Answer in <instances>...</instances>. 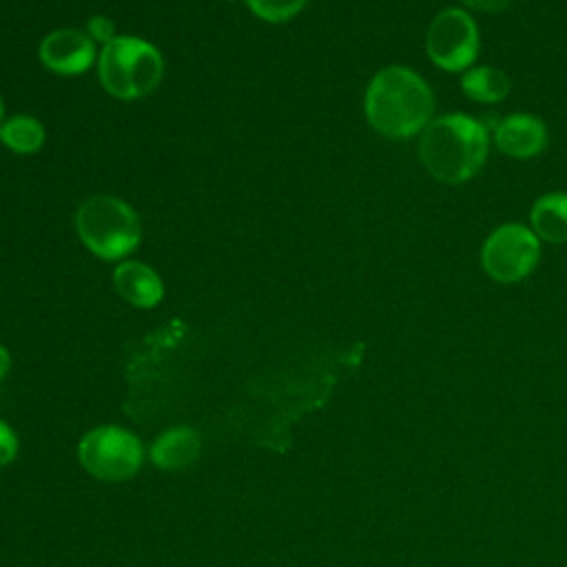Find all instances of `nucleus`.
<instances>
[{"mask_svg":"<svg viewBox=\"0 0 567 567\" xmlns=\"http://www.w3.org/2000/svg\"><path fill=\"white\" fill-rule=\"evenodd\" d=\"M365 120L385 137H412L421 133L434 113V97L425 80L408 66H385L365 89Z\"/></svg>","mask_w":567,"mask_h":567,"instance_id":"1","label":"nucleus"},{"mask_svg":"<svg viewBox=\"0 0 567 567\" xmlns=\"http://www.w3.org/2000/svg\"><path fill=\"white\" fill-rule=\"evenodd\" d=\"M487 128L478 120L450 113L432 120L419 137V157L425 171L443 184L474 177L487 159Z\"/></svg>","mask_w":567,"mask_h":567,"instance_id":"2","label":"nucleus"},{"mask_svg":"<svg viewBox=\"0 0 567 567\" xmlns=\"http://www.w3.org/2000/svg\"><path fill=\"white\" fill-rule=\"evenodd\" d=\"M97 75L109 95L140 100L157 89L164 60L155 44L137 35H115L97 55Z\"/></svg>","mask_w":567,"mask_h":567,"instance_id":"3","label":"nucleus"},{"mask_svg":"<svg viewBox=\"0 0 567 567\" xmlns=\"http://www.w3.org/2000/svg\"><path fill=\"white\" fill-rule=\"evenodd\" d=\"M75 233L80 241L100 259L117 261L140 244L137 213L115 195H93L75 210Z\"/></svg>","mask_w":567,"mask_h":567,"instance_id":"4","label":"nucleus"},{"mask_svg":"<svg viewBox=\"0 0 567 567\" xmlns=\"http://www.w3.org/2000/svg\"><path fill=\"white\" fill-rule=\"evenodd\" d=\"M80 465L97 481L122 483L133 478L144 463L140 436L120 425H97L78 443Z\"/></svg>","mask_w":567,"mask_h":567,"instance_id":"5","label":"nucleus"},{"mask_svg":"<svg viewBox=\"0 0 567 567\" xmlns=\"http://www.w3.org/2000/svg\"><path fill=\"white\" fill-rule=\"evenodd\" d=\"M538 255L540 246L532 228L523 224H503L487 235L481 250V264L492 279L514 284L534 270Z\"/></svg>","mask_w":567,"mask_h":567,"instance_id":"6","label":"nucleus"},{"mask_svg":"<svg viewBox=\"0 0 567 567\" xmlns=\"http://www.w3.org/2000/svg\"><path fill=\"white\" fill-rule=\"evenodd\" d=\"M425 53L443 71L456 73L478 55V29L463 9H443L427 27Z\"/></svg>","mask_w":567,"mask_h":567,"instance_id":"7","label":"nucleus"},{"mask_svg":"<svg viewBox=\"0 0 567 567\" xmlns=\"http://www.w3.org/2000/svg\"><path fill=\"white\" fill-rule=\"evenodd\" d=\"M97 55L95 42L86 31L62 27L47 33L38 47L40 62L60 75H78L93 66Z\"/></svg>","mask_w":567,"mask_h":567,"instance_id":"8","label":"nucleus"},{"mask_svg":"<svg viewBox=\"0 0 567 567\" xmlns=\"http://www.w3.org/2000/svg\"><path fill=\"white\" fill-rule=\"evenodd\" d=\"M494 142L503 155L527 159L545 148L547 128L538 117L529 113H514L496 122Z\"/></svg>","mask_w":567,"mask_h":567,"instance_id":"9","label":"nucleus"},{"mask_svg":"<svg viewBox=\"0 0 567 567\" xmlns=\"http://www.w3.org/2000/svg\"><path fill=\"white\" fill-rule=\"evenodd\" d=\"M113 286L117 295L135 308H155L164 297L162 277L146 264L124 259L113 270Z\"/></svg>","mask_w":567,"mask_h":567,"instance_id":"10","label":"nucleus"},{"mask_svg":"<svg viewBox=\"0 0 567 567\" xmlns=\"http://www.w3.org/2000/svg\"><path fill=\"white\" fill-rule=\"evenodd\" d=\"M202 439L193 427L177 425L162 432L151 445V461L155 467L175 472L193 465L199 458Z\"/></svg>","mask_w":567,"mask_h":567,"instance_id":"11","label":"nucleus"},{"mask_svg":"<svg viewBox=\"0 0 567 567\" xmlns=\"http://www.w3.org/2000/svg\"><path fill=\"white\" fill-rule=\"evenodd\" d=\"M532 230L549 244L567 241V193H547L529 210Z\"/></svg>","mask_w":567,"mask_h":567,"instance_id":"12","label":"nucleus"},{"mask_svg":"<svg viewBox=\"0 0 567 567\" xmlns=\"http://www.w3.org/2000/svg\"><path fill=\"white\" fill-rule=\"evenodd\" d=\"M44 140H47L44 124L33 115L16 113L0 124V142L18 155L38 153Z\"/></svg>","mask_w":567,"mask_h":567,"instance_id":"13","label":"nucleus"},{"mask_svg":"<svg viewBox=\"0 0 567 567\" xmlns=\"http://www.w3.org/2000/svg\"><path fill=\"white\" fill-rule=\"evenodd\" d=\"M461 89L474 102L494 104V102H501L507 97L512 82L501 69L474 66L461 78Z\"/></svg>","mask_w":567,"mask_h":567,"instance_id":"14","label":"nucleus"},{"mask_svg":"<svg viewBox=\"0 0 567 567\" xmlns=\"http://www.w3.org/2000/svg\"><path fill=\"white\" fill-rule=\"evenodd\" d=\"M308 0H246L248 9L266 22H286L295 18Z\"/></svg>","mask_w":567,"mask_h":567,"instance_id":"15","label":"nucleus"},{"mask_svg":"<svg viewBox=\"0 0 567 567\" xmlns=\"http://www.w3.org/2000/svg\"><path fill=\"white\" fill-rule=\"evenodd\" d=\"M18 456V436L7 421L0 419V467L13 463Z\"/></svg>","mask_w":567,"mask_h":567,"instance_id":"16","label":"nucleus"},{"mask_svg":"<svg viewBox=\"0 0 567 567\" xmlns=\"http://www.w3.org/2000/svg\"><path fill=\"white\" fill-rule=\"evenodd\" d=\"M86 33L93 42H102V47H104L106 42H111L115 38V24L106 16H93L86 24Z\"/></svg>","mask_w":567,"mask_h":567,"instance_id":"17","label":"nucleus"},{"mask_svg":"<svg viewBox=\"0 0 567 567\" xmlns=\"http://www.w3.org/2000/svg\"><path fill=\"white\" fill-rule=\"evenodd\" d=\"M465 7L483 11V13H498L512 4V0H461Z\"/></svg>","mask_w":567,"mask_h":567,"instance_id":"18","label":"nucleus"},{"mask_svg":"<svg viewBox=\"0 0 567 567\" xmlns=\"http://www.w3.org/2000/svg\"><path fill=\"white\" fill-rule=\"evenodd\" d=\"M9 368H11V354H9V350L0 343V379L7 377Z\"/></svg>","mask_w":567,"mask_h":567,"instance_id":"19","label":"nucleus"},{"mask_svg":"<svg viewBox=\"0 0 567 567\" xmlns=\"http://www.w3.org/2000/svg\"><path fill=\"white\" fill-rule=\"evenodd\" d=\"M4 122V104H2V97H0V124Z\"/></svg>","mask_w":567,"mask_h":567,"instance_id":"20","label":"nucleus"}]
</instances>
